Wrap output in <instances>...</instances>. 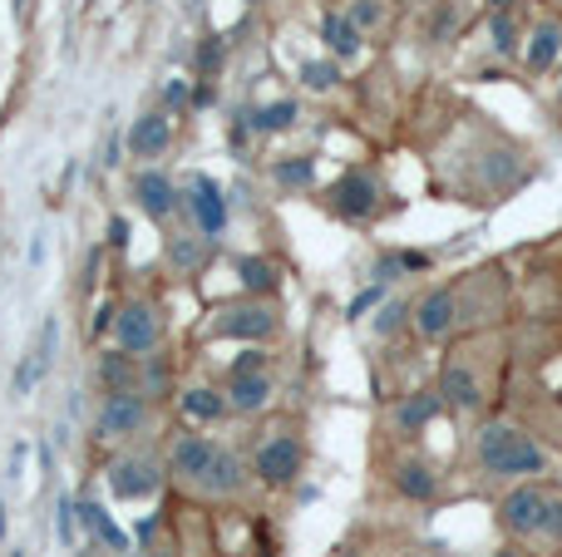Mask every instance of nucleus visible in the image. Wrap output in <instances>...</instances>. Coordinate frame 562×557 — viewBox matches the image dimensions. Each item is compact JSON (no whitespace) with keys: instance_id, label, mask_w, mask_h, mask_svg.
Masks as SVG:
<instances>
[{"instance_id":"nucleus-41","label":"nucleus","mask_w":562,"mask_h":557,"mask_svg":"<svg viewBox=\"0 0 562 557\" xmlns=\"http://www.w3.org/2000/svg\"><path fill=\"white\" fill-rule=\"evenodd\" d=\"M40 262H45V232L30 237V266H40Z\"/></svg>"},{"instance_id":"nucleus-4","label":"nucleus","mask_w":562,"mask_h":557,"mask_svg":"<svg viewBox=\"0 0 562 557\" xmlns=\"http://www.w3.org/2000/svg\"><path fill=\"white\" fill-rule=\"evenodd\" d=\"M154 424V395L148 390H114L94 410V440L99 444H134Z\"/></svg>"},{"instance_id":"nucleus-38","label":"nucleus","mask_w":562,"mask_h":557,"mask_svg":"<svg viewBox=\"0 0 562 557\" xmlns=\"http://www.w3.org/2000/svg\"><path fill=\"white\" fill-rule=\"evenodd\" d=\"M25 464H30V444H25V440H20V444H10L5 479H10V484H20V479H25Z\"/></svg>"},{"instance_id":"nucleus-31","label":"nucleus","mask_w":562,"mask_h":557,"mask_svg":"<svg viewBox=\"0 0 562 557\" xmlns=\"http://www.w3.org/2000/svg\"><path fill=\"white\" fill-rule=\"evenodd\" d=\"M79 533H85V528H79V499L59 493V499H55V538L65 543V548H75Z\"/></svg>"},{"instance_id":"nucleus-42","label":"nucleus","mask_w":562,"mask_h":557,"mask_svg":"<svg viewBox=\"0 0 562 557\" xmlns=\"http://www.w3.org/2000/svg\"><path fill=\"white\" fill-rule=\"evenodd\" d=\"M494 557H524V548H514V543H508V548H498Z\"/></svg>"},{"instance_id":"nucleus-21","label":"nucleus","mask_w":562,"mask_h":557,"mask_svg":"<svg viewBox=\"0 0 562 557\" xmlns=\"http://www.w3.org/2000/svg\"><path fill=\"white\" fill-rule=\"evenodd\" d=\"M94 375L99 385H104V395L114 390H144V355H128V351H104L94 361Z\"/></svg>"},{"instance_id":"nucleus-46","label":"nucleus","mask_w":562,"mask_h":557,"mask_svg":"<svg viewBox=\"0 0 562 557\" xmlns=\"http://www.w3.org/2000/svg\"><path fill=\"white\" fill-rule=\"evenodd\" d=\"M10 557H25V553H20V548H15V553H10Z\"/></svg>"},{"instance_id":"nucleus-40","label":"nucleus","mask_w":562,"mask_h":557,"mask_svg":"<svg viewBox=\"0 0 562 557\" xmlns=\"http://www.w3.org/2000/svg\"><path fill=\"white\" fill-rule=\"evenodd\" d=\"M109 242H114V247L128 242V223H124V217H114V223H109Z\"/></svg>"},{"instance_id":"nucleus-23","label":"nucleus","mask_w":562,"mask_h":557,"mask_svg":"<svg viewBox=\"0 0 562 557\" xmlns=\"http://www.w3.org/2000/svg\"><path fill=\"white\" fill-rule=\"evenodd\" d=\"M296 118H301L296 99H272V104H252V109H247V128H252V134H262V138L286 134Z\"/></svg>"},{"instance_id":"nucleus-37","label":"nucleus","mask_w":562,"mask_h":557,"mask_svg":"<svg viewBox=\"0 0 562 557\" xmlns=\"http://www.w3.org/2000/svg\"><path fill=\"white\" fill-rule=\"evenodd\" d=\"M164 104H168V114H178V109L193 104V89H188V79H168V84H164Z\"/></svg>"},{"instance_id":"nucleus-25","label":"nucleus","mask_w":562,"mask_h":557,"mask_svg":"<svg viewBox=\"0 0 562 557\" xmlns=\"http://www.w3.org/2000/svg\"><path fill=\"white\" fill-rule=\"evenodd\" d=\"M178 405H183V414L188 420H198V424H217V420H227V395L223 390H213V385H193V390H183L178 395Z\"/></svg>"},{"instance_id":"nucleus-43","label":"nucleus","mask_w":562,"mask_h":557,"mask_svg":"<svg viewBox=\"0 0 562 557\" xmlns=\"http://www.w3.org/2000/svg\"><path fill=\"white\" fill-rule=\"evenodd\" d=\"M25 10H30V0H15V15H20V20H25Z\"/></svg>"},{"instance_id":"nucleus-9","label":"nucleus","mask_w":562,"mask_h":557,"mask_svg":"<svg viewBox=\"0 0 562 557\" xmlns=\"http://www.w3.org/2000/svg\"><path fill=\"white\" fill-rule=\"evenodd\" d=\"M128 193H134V207L148 223H173V213L183 207V187L154 163H138V173L128 178Z\"/></svg>"},{"instance_id":"nucleus-44","label":"nucleus","mask_w":562,"mask_h":557,"mask_svg":"<svg viewBox=\"0 0 562 557\" xmlns=\"http://www.w3.org/2000/svg\"><path fill=\"white\" fill-rule=\"evenodd\" d=\"M148 557H173V553H168V548H154V553H148Z\"/></svg>"},{"instance_id":"nucleus-10","label":"nucleus","mask_w":562,"mask_h":557,"mask_svg":"<svg viewBox=\"0 0 562 557\" xmlns=\"http://www.w3.org/2000/svg\"><path fill=\"white\" fill-rule=\"evenodd\" d=\"M217 450H223L217 440H207V434H198V430H183L173 444H168V459H164L168 464V479H173L178 489H193L198 493L203 474L213 469Z\"/></svg>"},{"instance_id":"nucleus-24","label":"nucleus","mask_w":562,"mask_h":557,"mask_svg":"<svg viewBox=\"0 0 562 557\" xmlns=\"http://www.w3.org/2000/svg\"><path fill=\"white\" fill-rule=\"evenodd\" d=\"M272 183L281 187V193H311L316 187V158L311 154H291V158H277L272 163Z\"/></svg>"},{"instance_id":"nucleus-30","label":"nucleus","mask_w":562,"mask_h":557,"mask_svg":"<svg viewBox=\"0 0 562 557\" xmlns=\"http://www.w3.org/2000/svg\"><path fill=\"white\" fill-rule=\"evenodd\" d=\"M488 45H494V55H518V20L514 10H494V20H488Z\"/></svg>"},{"instance_id":"nucleus-18","label":"nucleus","mask_w":562,"mask_h":557,"mask_svg":"<svg viewBox=\"0 0 562 557\" xmlns=\"http://www.w3.org/2000/svg\"><path fill=\"white\" fill-rule=\"evenodd\" d=\"M439 410H445L439 390H415V395H405V400L385 414V424H390V434H395V440H419V434L435 424Z\"/></svg>"},{"instance_id":"nucleus-36","label":"nucleus","mask_w":562,"mask_h":557,"mask_svg":"<svg viewBox=\"0 0 562 557\" xmlns=\"http://www.w3.org/2000/svg\"><path fill=\"white\" fill-rule=\"evenodd\" d=\"M55 351H59V321L49 316V321L40 326V341H35V361L45 375H49V365H55Z\"/></svg>"},{"instance_id":"nucleus-32","label":"nucleus","mask_w":562,"mask_h":557,"mask_svg":"<svg viewBox=\"0 0 562 557\" xmlns=\"http://www.w3.org/2000/svg\"><path fill=\"white\" fill-rule=\"evenodd\" d=\"M223 65H227V45L217 35H207L203 45H198V59H193L198 79H217V75H223Z\"/></svg>"},{"instance_id":"nucleus-2","label":"nucleus","mask_w":562,"mask_h":557,"mask_svg":"<svg viewBox=\"0 0 562 557\" xmlns=\"http://www.w3.org/2000/svg\"><path fill=\"white\" fill-rule=\"evenodd\" d=\"M474 464H479V474L504 479V484L543 479V474L553 469V459H548L543 444H538L533 434H524L518 424H508V420H484L474 430Z\"/></svg>"},{"instance_id":"nucleus-6","label":"nucleus","mask_w":562,"mask_h":557,"mask_svg":"<svg viewBox=\"0 0 562 557\" xmlns=\"http://www.w3.org/2000/svg\"><path fill=\"white\" fill-rule=\"evenodd\" d=\"M306 469V440L296 430H272L257 440L252 450V479H262L267 489H286Z\"/></svg>"},{"instance_id":"nucleus-34","label":"nucleus","mask_w":562,"mask_h":557,"mask_svg":"<svg viewBox=\"0 0 562 557\" xmlns=\"http://www.w3.org/2000/svg\"><path fill=\"white\" fill-rule=\"evenodd\" d=\"M409 311H415V302H385L375 311V336H395L400 326H409Z\"/></svg>"},{"instance_id":"nucleus-27","label":"nucleus","mask_w":562,"mask_h":557,"mask_svg":"<svg viewBox=\"0 0 562 557\" xmlns=\"http://www.w3.org/2000/svg\"><path fill=\"white\" fill-rule=\"evenodd\" d=\"M237 282H243V296H277L281 272L267 257H243V262H237Z\"/></svg>"},{"instance_id":"nucleus-13","label":"nucleus","mask_w":562,"mask_h":557,"mask_svg":"<svg viewBox=\"0 0 562 557\" xmlns=\"http://www.w3.org/2000/svg\"><path fill=\"white\" fill-rule=\"evenodd\" d=\"M326 203L340 223H366V217H375V207H380V183L370 173H360V168H350V173H340L336 183H330Z\"/></svg>"},{"instance_id":"nucleus-20","label":"nucleus","mask_w":562,"mask_h":557,"mask_svg":"<svg viewBox=\"0 0 562 557\" xmlns=\"http://www.w3.org/2000/svg\"><path fill=\"white\" fill-rule=\"evenodd\" d=\"M247 479H252V469H247V464L237 459L233 450H217L213 469L203 474L198 493H203V499H243V493H247Z\"/></svg>"},{"instance_id":"nucleus-12","label":"nucleus","mask_w":562,"mask_h":557,"mask_svg":"<svg viewBox=\"0 0 562 557\" xmlns=\"http://www.w3.org/2000/svg\"><path fill=\"white\" fill-rule=\"evenodd\" d=\"M439 400H445V410L464 414V420H474V414H484V400H488V385L479 380V371L469 365V355H454V361L445 365V375H439Z\"/></svg>"},{"instance_id":"nucleus-19","label":"nucleus","mask_w":562,"mask_h":557,"mask_svg":"<svg viewBox=\"0 0 562 557\" xmlns=\"http://www.w3.org/2000/svg\"><path fill=\"white\" fill-rule=\"evenodd\" d=\"M321 45H326V55L330 59H340V65H346V59H356L360 49H366V35H360L356 30V20L346 15V5H326L321 10Z\"/></svg>"},{"instance_id":"nucleus-14","label":"nucleus","mask_w":562,"mask_h":557,"mask_svg":"<svg viewBox=\"0 0 562 557\" xmlns=\"http://www.w3.org/2000/svg\"><path fill=\"white\" fill-rule=\"evenodd\" d=\"M124 148H128V158H138V163H158V158L173 148V114H168V109H148V114L128 118Z\"/></svg>"},{"instance_id":"nucleus-29","label":"nucleus","mask_w":562,"mask_h":557,"mask_svg":"<svg viewBox=\"0 0 562 557\" xmlns=\"http://www.w3.org/2000/svg\"><path fill=\"white\" fill-rule=\"evenodd\" d=\"M296 79L301 89H311V94H330V89L340 84V59H301L296 65Z\"/></svg>"},{"instance_id":"nucleus-3","label":"nucleus","mask_w":562,"mask_h":557,"mask_svg":"<svg viewBox=\"0 0 562 557\" xmlns=\"http://www.w3.org/2000/svg\"><path fill=\"white\" fill-rule=\"evenodd\" d=\"M213 341H247V345H272L281 336V306L277 296H243V302H227L213 311L207 321Z\"/></svg>"},{"instance_id":"nucleus-11","label":"nucleus","mask_w":562,"mask_h":557,"mask_svg":"<svg viewBox=\"0 0 562 557\" xmlns=\"http://www.w3.org/2000/svg\"><path fill=\"white\" fill-rule=\"evenodd\" d=\"M454 326H459V292L449 282L445 286H429V292L415 302V311H409V331H415L419 341H429V345L449 341V336H454Z\"/></svg>"},{"instance_id":"nucleus-7","label":"nucleus","mask_w":562,"mask_h":557,"mask_svg":"<svg viewBox=\"0 0 562 557\" xmlns=\"http://www.w3.org/2000/svg\"><path fill=\"white\" fill-rule=\"evenodd\" d=\"M183 213L193 217V227L207 237V242H217V237L227 232V223H233V207H227L223 183L207 178V173H188L183 178Z\"/></svg>"},{"instance_id":"nucleus-39","label":"nucleus","mask_w":562,"mask_h":557,"mask_svg":"<svg viewBox=\"0 0 562 557\" xmlns=\"http://www.w3.org/2000/svg\"><path fill=\"white\" fill-rule=\"evenodd\" d=\"M114 321H119V306L114 302H104L94 311V341H104V336H114Z\"/></svg>"},{"instance_id":"nucleus-28","label":"nucleus","mask_w":562,"mask_h":557,"mask_svg":"<svg viewBox=\"0 0 562 557\" xmlns=\"http://www.w3.org/2000/svg\"><path fill=\"white\" fill-rule=\"evenodd\" d=\"M346 15L356 20L360 35L375 39V35L390 30V0H346Z\"/></svg>"},{"instance_id":"nucleus-33","label":"nucleus","mask_w":562,"mask_h":557,"mask_svg":"<svg viewBox=\"0 0 562 557\" xmlns=\"http://www.w3.org/2000/svg\"><path fill=\"white\" fill-rule=\"evenodd\" d=\"M40 380H45V371H40L35 351H25V355H20V365H15V375H10V395H15V400H25V395H35Z\"/></svg>"},{"instance_id":"nucleus-35","label":"nucleus","mask_w":562,"mask_h":557,"mask_svg":"<svg viewBox=\"0 0 562 557\" xmlns=\"http://www.w3.org/2000/svg\"><path fill=\"white\" fill-rule=\"evenodd\" d=\"M385 306V282H375V286H366V292L356 296V302L346 306V321H366L370 311H380Z\"/></svg>"},{"instance_id":"nucleus-17","label":"nucleus","mask_w":562,"mask_h":557,"mask_svg":"<svg viewBox=\"0 0 562 557\" xmlns=\"http://www.w3.org/2000/svg\"><path fill=\"white\" fill-rule=\"evenodd\" d=\"M390 484H395V493L409 503H435L439 489H445L439 469L429 459H419V454H400L395 469H390Z\"/></svg>"},{"instance_id":"nucleus-1","label":"nucleus","mask_w":562,"mask_h":557,"mask_svg":"<svg viewBox=\"0 0 562 557\" xmlns=\"http://www.w3.org/2000/svg\"><path fill=\"white\" fill-rule=\"evenodd\" d=\"M498 528L524 548H562V489L548 479H524L498 499Z\"/></svg>"},{"instance_id":"nucleus-16","label":"nucleus","mask_w":562,"mask_h":557,"mask_svg":"<svg viewBox=\"0 0 562 557\" xmlns=\"http://www.w3.org/2000/svg\"><path fill=\"white\" fill-rule=\"evenodd\" d=\"M558 65H562V20L538 15L533 30L524 35V69L533 79H543V75H553Z\"/></svg>"},{"instance_id":"nucleus-26","label":"nucleus","mask_w":562,"mask_h":557,"mask_svg":"<svg viewBox=\"0 0 562 557\" xmlns=\"http://www.w3.org/2000/svg\"><path fill=\"white\" fill-rule=\"evenodd\" d=\"M168 262L178 266L183 276H198L203 272V262H207V237L198 232H178V237H168Z\"/></svg>"},{"instance_id":"nucleus-5","label":"nucleus","mask_w":562,"mask_h":557,"mask_svg":"<svg viewBox=\"0 0 562 557\" xmlns=\"http://www.w3.org/2000/svg\"><path fill=\"white\" fill-rule=\"evenodd\" d=\"M104 479H109V493H114V499L148 503V499H158V489L168 484V464L148 450H128V454H119V459H109Z\"/></svg>"},{"instance_id":"nucleus-8","label":"nucleus","mask_w":562,"mask_h":557,"mask_svg":"<svg viewBox=\"0 0 562 557\" xmlns=\"http://www.w3.org/2000/svg\"><path fill=\"white\" fill-rule=\"evenodd\" d=\"M114 345L128 355H158V345H164V316H158V306L144 302V296L119 306Z\"/></svg>"},{"instance_id":"nucleus-22","label":"nucleus","mask_w":562,"mask_h":557,"mask_svg":"<svg viewBox=\"0 0 562 557\" xmlns=\"http://www.w3.org/2000/svg\"><path fill=\"white\" fill-rule=\"evenodd\" d=\"M79 528H85L89 538L109 543V553H128L124 528H119V523H114V513H109L99 499H79Z\"/></svg>"},{"instance_id":"nucleus-15","label":"nucleus","mask_w":562,"mask_h":557,"mask_svg":"<svg viewBox=\"0 0 562 557\" xmlns=\"http://www.w3.org/2000/svg\"><path fill=\"white\" fill-rule=\"evenodd\" d=\"M223 395H227V410L252 420V414H262L267 405H272L277 380H272V371H227Z\"/></svg>"},{"instance_id":"nucleus-45","label":"nucleus","mask_w":562,"mask_h":557,"mask_svg":"<svg viewBox=\"0 0 562 557\" xmlns=\"http://www.w3.org/2000/svg\"><path fill=\"white\" fill-rule=\"evenodd\" d=\"M395 557H425V553H395Z\"/></svg>"}]
</instances>
